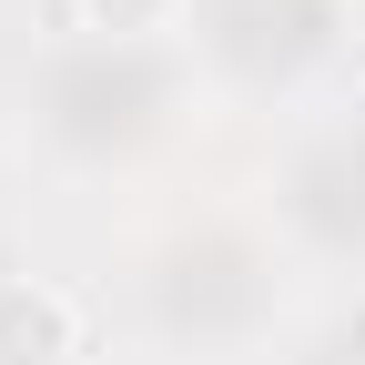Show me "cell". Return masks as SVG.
<instances>
[{"label": "cell", "mask_w": 365, "mask_h": 365, "mask_svg": "<svg viewBox=\"0 0 365 365\" xmlns=\"http://www.w3.org/2000/svg\"><path fill=\"white\" fill-rule=\"evenodd\" d=\"M71 355V304L51 284H0V365H61Z\"/></svg>", "instance_id": "1"}, {"label": "cell", "mask_w": 365, "mask_h": 365, "mask_svg": "<svg viewBox=\"0 0 365 365\" xmlns=\"http://www.w3.org/2000/svg\"><path fill=\"white\" fill-rule=\"evenodd\" d=\"M143 11H163V0H102V21H112V31H132Z\"/></svg>", "instance_id": "2"}]
</instances>
